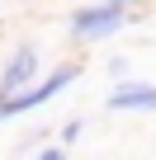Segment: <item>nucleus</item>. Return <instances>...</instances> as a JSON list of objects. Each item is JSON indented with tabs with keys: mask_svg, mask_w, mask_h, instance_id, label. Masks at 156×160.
Masks as SVG:
<instances>
[{
	"mask_svg": "<svg viewBox=\"0 0 156 160\" xmlns=\"http://www.w3.org/2000/svg\"><path fill=\"white\" fill-rule=\"evenodd\" d=\"M81 75V66L76 61H66V66H57L52 75H43L33 90H24V94H14V99H0V118H19V113H29V108H38V104H47V99H57L71 80Z\"/></svg>",
	"mask_w": 156,
	"mask_h": 160,
	"instance_id": "f257e3e1",
	"label": "nucleus"
},
{
	"mask_svg": "<svg viewBox=\"0 0 156 160\" xmlns=\"http://www.w3.org/2000/svg\"><path fill=\"white\" fill-rule=\"evenodd\" d=\"M128 24V10L123 5H109V0H95V5H81L71 14V38L81 42H95V38H109Z\"/></svg>",
	"mask_w": 156,
	"mask_h": 160,
	"instance_id": "f03ea898",
	"label": "nucleus"
},
{
	"mask_svg": "<svg viewBox=\"0 0 156 160\" xmlns=\"http://www.w3.org/2000/svg\"><path fill=\"white\" fill-rule=\"evenodd\" d=\"M33 75H38V47L33 42H19L0 71V99H14L24 90H33Z\"/></svg>",
	"mask_w": 156,
	"mask_h": 160,
	"instance_id": "7ed1b4c3",
	"label": "nucleus"
},
{
	"mask_svg": "<svg viewBox=\"0 0 156 160\" xmlns=\"http://www.w3.org/2000/svg\"><path fill=\"white\" fill-rule=\"evenodd\" d=\"M109 108L114 113H128V108H151L156 113V85H118L114 94H109Z\"/></svg>",
	"mask_w": 156,
	"mask_h": 160,
	"instance_id": "20e7f679",
	"label": "nucleus"
},
{
	"mask_svg": "<svg viewBox=\"0 0 156 160\" xmlns=\"http://www.w3.org/2000/svg\"><path fill=\"white\" fill-rule=\"evenodd\" d=\"M81 132H85V118H71V122L62 127V146H71V141L81 137Z\"/></svg>",
	"mask_w": 156,
	"mask_h": 160,
	"instance_id": "39448f33",
	"label": "nucleus"
},
{
	"mask_svg": "<svg viewBox=\"0 0 156 160\" xmlns=\"http://www.w3.org/2000/svg\"><path fill=\"white\" fill-rule=\"evenodd\" d=\"M38 160H66V146H47V151H43Z\"/></svg>",
	"mask_w": 156,
	"mask_h": 160,
	"instance_id": "423d86ee",
	"label": "nucleus"
},
{
	"mask_svg": "<svg viewBox=\"0 0 156 160\" xmlns=\"http://www.w3.org/2000/svg\"><path fill=\"white\" fill-rule=\"evenodd\" d=\"M109 5H123V10H128V5H137V0H109Z\"/></svg>",
	"mask_w": 156,
	"mask_h": 160,
	"instance_id": "0eeeda50",
	"label": "nucleus"
}]
</instances>
